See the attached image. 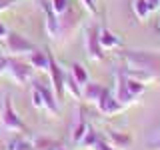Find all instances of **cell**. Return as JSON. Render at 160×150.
<instances>
[{"label": "cell", "mask_w": 160, "mask_h": 150, "mask_svg": "<svg viewBox=\"0 0 160 150\" xmlns=\"http://www.w3.org/2000/svg\"><path fill=\"white\" fill-rule=\"evenodd\" d=\"M112 94L116 96V100L122 106H128V104H132L134 102V98L130 96V92H128V86H126V76H124V72H122V68H118L116 72H114V90H112Z\"/></svg>", "instance_id": "8"}, {"label": "cell", "mask_w": 160, "mask_h": 150, "mask_svg": "<svg viewBox=\"0 0 160 150\" xmlns=\"http://www.w3.org/2000/svg\"><path fill=\"white\" fill-rule=\"evenodd\" d=\"M64 92H68L74 100H82V86L74 80L70 72H66V76H64Z\"/></svg>", "instance_id": "17"}, {"label": "cell", "mask_w": 160, "mask_h": 150, "mask_svg": "<svg viewBox=\"0 0 160 150\" xmlns=\"http://www.w3.org/2000/svg\"><path fill=\"white\" fill-rule=\"evenodd\" d=\"M2 42H4L6 52L10 56H26V54H30L34 48H36L28 38H24L22 34H18V32H10V30H8L6 38H4Z\"/></svg>", "instance_id": "4"}, {"label": "cell", "mask_w": 160, "mask_h": 150, "mask_svg": "<svg viewBox=\"0 0 160 150\" xmlns=\"http://www.w3.org/2000/svg\"><path fill=\"white\" fill-rule=\"evenodd\" d=\"M98 40H100L102 50H106V52H108V50H116V48L122 46L120 38L112 32V30H108V28H98Z\"/></svg>", "instance_id": "15"}, {"label": "cell", "mask_w": 160, "mask_h": 150, "mask_svg": "<svg viewBox=\"0 0 160 150\" xmlns=\"http://www.w3.org/2000/svg\"><path fill=\"white\" fill-rule=\"evenodd\" d=\"M56 150H66V148H60V146H58V148H56Z\"/></svg>", "instance_id": "33"}, {"label": "cell", "mask_w": 160, "mask_h": 150, "mask_svg": "<svg viewBox=\"0 0 160 150\" xmlns=\"http://www.w3.org/2000/svg\"><path fill=\"white\" fill-rule=\"evenodd\" d=\"M132 12L140 22H146L148 16L152 14V10H150L148 0H132Z\"/></svg>", "instance_id": "18"}, {"label": "cell", "mask_w": 160, "mask_h": 150, "mask_svg": "<svg viewBox=\"0 0 160 150\" xmlns=\"http://www.w3.org/2000/svg\"><path fill=\"white\" fill-rule=\"evenodd\" d=\"M6 34H8V28L4 26V22H2V20H0V42H2V40L6 38Z\"/></svg>", "instance_id": "29"}, {"label": "cell", "mask_w": 160, "mask_h": 150, "mask_svg": "<svg viewBox=\"0 0 160 150\" xmlns=\"http://www.w3.org/2000/svg\"><path fill=\"white\" fill-rule=\"evenodd\" d=\"M108 144L116 150H128L132 146V136L128 132H118V130H106V136Z\"/></svg>", "instance_id": "12"}, {"label": "cell", "mask_w": 160, "mask_h": 150, "mask_svg": "<svg viewBox=\"0 0 160 150\" xmlns=\"http://www.w3.org/2000/svg\"><path fill=\"white\" fill-rule=\"evenodd\" d=\"M8 150H36L34 148L32 142H28V140H12V142H8Z\"/></svg>", "instance_id": "24"}, {"label": "cell", "mask_w": 160, "mask_h": 150, "mask_svg": "<svg viewBox=\"0 0 160 150\" xmlns=\"http://www.w3.org/2000/svg\"><path fill=\"white\" fill-rule=\"evenodd\" d=\"M126 86H128V92H130V96H132L134 100L140 98L144 94V90H146V84H142V82H138V80H132V78H128L126 76Z\"/></svg>", "instance_id": "21"}, {"label": "cell", "mask_w": 160, "mask_h": 150, "mask_svg": "<svg viewBox=\"0 0 160 150\" xmlns=\"http://www.w3.org/2000/svg\"><path fill=\"white\" fill-rule=\"evenodd\" d=\"M100 136H98V132H96V130H94L92 126H88V130H86V132H84V136H82V140H80V144H78V146L80 148H92L94 146V142H96V140H98Z\"/></svg>", "instance_id": "22"}, {"label": "cell", "mask_w": 160, "mask_h": 150, "mask_svg": "<svg viewBox=\"0 0 160 150\" xmlns=\"http://www.w3.org/2000/svg\"><path fill=\"white\" fill-rule=\"evenodd\" d=\"M80 2H82V6L88 10L90 14H92V16H96L98 14V6H96V0H80Z\"/></svg>", "instance_id": "27"}, {"label": "cell", "mask_w": 160, "mask_h": 150, "mask_svg": "<svg viewBox=\"0 0 160 150\" xmlns=\"http://www.w3.org/2000/svg\"><path fill=\"white\" fill-rule=\"evenodd\" d=\"M48 4H50V8L54 10V14H56V16L64 14L70 8V0H48Z\"/></svg>", "instance_id": "23"}, {"label": "cell", "mask_w": 160, "mask_h": 150, "mask_svg": "<svg viewBox=\"0 0 160 150\" xmlns=\"http://www.w3.org/2000/svg\"><path fill=\"white\" fill-rule=\"evenodd\" d=\"M156 30H158V32H160V20H158V22H156Z\"/></svg>", "instance_id": "32"}, {"label": "cell", "mask_w": 160, "mask_h": 150, "mask_svg": "<svg viewBox=\"0 0 160 150\" xmlns=\"http://www.w3.org/2000/svg\"><path fill=\"white\" fill-rule=\"evenodd\" d=\"M32 106L38 108V110H44V104H42V96H40L38 88L32 86Z\"/></svg>", "instance_id": "25"}, {"label": "cell", "mask_w": 160, "mask_h": 150, "mask_svg": "<svg viewBox=\"0 0 160 150\" xmlns=\"http://www.w3.org/2000/svg\"><path fill=\"white\" fill-rule=\"evenodd\" d=\"M50 56H52V54H50L48 50H38V48H34L30 54H26V62H28L34 70H42V72H48Z\"/></svg>", "instance_id": "11"}, {"label": "cell", "mask_w": 160, "mask_h": 150, "mask_svg": "<svg viewBox=\"0 0 160 150\" xmlns=\"http://www.w3.org/2000/svg\"><path fill=\"white\" fill-rule=\"evenodd\" d=\"M14 4H16V0H0V12L8 10L10 6H14Z\"/></svg>", "instance_id": "28"}, {"label": "cell", "mask_w": 160, "mask_h": 150, "mask_svg": "<svg viewBox=\"0 0 160 150\" xmlns=\"http://www.w3.org/2000/svg\"><path fill=\"white\" fill-rule=\"evenodd\" d=\"M46 32L50 38H54V40L58 38V16L54 14V10L50 8L48 2H46Z\"/></svg>", "instance_id": "19"}, {"label": "cell", "mask_w": 160, "mask_h": 150, "mask_svg": "<svg viewBox=\"0 0 160 150\" xmlns=\"http://www.w3.org/2000/svg\"><path fill=\"white\" fill-rule=\"evenodd\" d=\"M96 108L100 114H104V116H116V114H120L126 106H122V104L116 100V96L112 94V90H104L102 96H100V100L96 102Z\"/></svg>", "instance_id": "6"}, {"label": "cell", "mask_w": 160, "mask_h": 150, "mask_svg": "<svg viewBox=\"0 0 160 150\" xmlns=\"http://www.w3.org/2000/svg\"><path fill=\"white\" fill-rule=\"evenodd\" d=\"M122 72H124V76H128V78H132V80H138V82L146 84V86H148L150 82H154V80H158L154 74L144 72V70H138V68H130V66H124Z\"/></svg>", "instance_id": "16"}, {"label": "cell", "mask_w": 160, "mask_h": 150, "mask_svg": "<svg viewBox=\"0 0 160 150\" xmlns=\"http://www.w3.org/2000/svg\"><path fill=\"white\" fill-rule=\"evenodd\" d=\"M32 86H36L38 88V92H40V96H42V104H44V110L50 114V116H56L58 114V98H56V94H54V90L46 86V84H42V82H38V80H34L32 82Z\"/></svg>", "instance_id": "7"}, {"label": "cell", "mask_w": 160, "mask_h": 150, "mask_svg": "<svg viewBox=\"0 0 160 150\" xmlns=\"http://www.w3.org/2000/svg\"><path fill=\"white\" fill-rule=\"evenodd\" d=\"M124 64L130 68H138L160 78V54L150 50H122Z\"/></svg>", "instance_id": "1"}, {"label": "cell", "mask_w": 160, "mask_h": 150, "mask_svg": "<svg viewBox=\"0 0 160 150\" xmlns=\"http://www.w3.org/2000/svg\"><path fill=\"white\" fill-rule=\"evenodd\" d=\"M88 120L86 116H84V110L78 108L76 112H74V120H72V130H70V140H72V144H80V140H82L84 132L88 130Z\"/></svg>", "instance_id": "10"}, {"label": "cell", "mask_w": 160, "mask_h": 150, "mask_svg": "<svg viewBox=\"0 0 160 150\" xmlns=\"http://www.w3.org/2000/svg\"><path fill=\"white\" fill-rule=\"evenodd\" d=\"M104 90H106V86H104V84L88 80V82L82 86V100H84V102H90V104H94V106H96V102L100 100V96H102Z\"/></svg>", "instance_id": "14"}, {"label": "cell", "mask_w": 160, "mask_h": 150, "mask_svg": "<svg viewBox=\"0 0 160 150\" xmlns=\"http://www.w3.org/2000/svg\"><path fill=\"white\" fill-rule=\"evenodd\" d=\"M90 150H116V148H112V146H110L106 138H98L96 142H94V146L90 148Z\"/></svg>", "instance_id": "26"}, {"label": "cell", "mask_w": 160, "mask_h": 150, "mask_svg": "<svg viewBox=\"0 0 160 150\" xmlns=\"http://www.w3.org/2000/svg\"><path fill=\"white\" fill-rule=\"evenodd\" d=\"M6 72V56H0V76Z\"/></svg>", "instance_id": "30"}, {"label": "cell", "mask_w": 160, "mask_h": 150, "mask_svg": "<svg viewBox=\"0 0 160 150\" xmlns=\"http://www.w3.org/2000/svg\"><path fill=\"white\" fill-rule=\"evenodd\" d=\"M6 74L18 86H24L26 82L32 80L34 68L30 66L26 60H20L18 56H10V58H6Z\"/></svg>", "instance_id": "2"}, {"label": "cell", "mask_w": 160, "mask_h": 150, "mask_svg": "<svg viewBox=\"0 0 160 150\" xmlns=\"http://www.w3.org/2000/svg\"><path fill=\"white\" fill-rule=\"evenodd\" d=\"M48 76H50V82H52V90L56 94V98L60 100L64 96V70L60 68V64L50 56V66H48Z\"/></svg>", "instance_id": "9"}, {"label": "cell", "mask_w": 160, "mask_h": 150, "mask_svg": "<svg viewBox=\"0 0 160 150\" xmlns=\"http://www.w3.org/2000/svg\"><path fill=\"white\" fill-rule=\"evenodd\" d=\"M68 72H70V74H72V76H74V80H76V82L80 84V86H84V84H86L88 80H90L88 72H86V68H84L82 64H72Z\"/></svg>", "instance_id": "20"}, {"label": "cell", "mask_w": 160, "mask_h": 150, "mask_svg": "<svg viewBox=\"0 0 160 150\" xmlns=\"http://www.w3.org/2000/svg\"><path fill=\"white\" fill-rule=\"evenodd\" d=\"M152 146L156 148V150H160V136H158L156 140H152Z\"/></svg>", "instance_id": "31"}, {"label": "cell", "mask_w": 160, "mask_h": 150, "mask_svg": "<svg viewBox=\"0 0 160 150\" xmlns=\"http://www.w3.org/2000/svg\"><path fill=\"white\" fill-rule=\"evenodd\" d=\"M84 48H86V54L90 60H100L104 58V50L100 46V40H98V26L96 24H92L90 28H86V32H84Z\"/></svg>", "instance_id": "5"}, {"label": "cell", "mask_w": 160, "mask_h": 150, "mask_svg": "<svg viewBox=\"0 0 160 150\" xmlns=\"http://www.w3.org/2000/svg\"><path fill=\"white\" fill-rule=\"evenodd\" d=\"M78 24V14L72 8H68L64 14L58 16V36H68Z\"/></svg>", "instance_id": "13"}, {"label": "cell", "mask_w": 160, "mask_h": 150, "mask_svg": "<svg viewBox=\"0 0 160 150\" xmlns=\"http://www.w3.org/2000/svg\"><path fill=\"white\" fill-rule=\"evenodd\" d=\"M0 122H2V126L8 132H26V126L20 120L18 112L14 110V104H12V98L10 96H4L2 110H0Z\"/></svg>", "instance_id": "3"}]
</instances>
